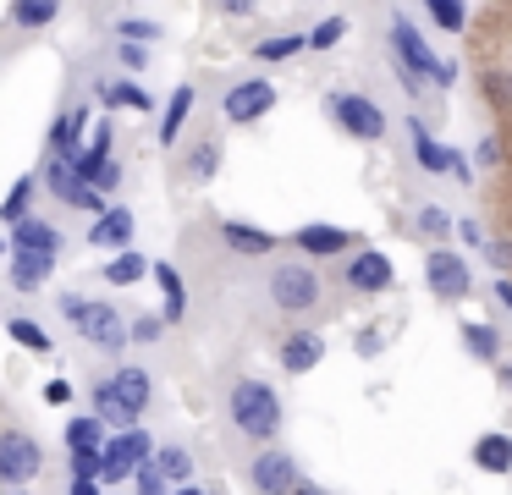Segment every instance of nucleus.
Here are the masks:
<instances>
[{"mask_svg": "<svg viewBox=\"0 0 512 495\" xmlns=\"http://www.w3.org/2000/svg\"><path fill=\"white\" fill-rule=\"evenodd\" d=\"M226 418H232V429H237V435H248V440H276L281 396L270 391L265 380H237L232 391H226Z\"/></svg>", "mask_w": 512, "mask_h": 495, "instance_id": "nucleus-1", "label": "nucleus"}, {"mask_svg": "<svg viewBox=\"0 0 512 495\" xmlns=\"http://www.w3.org/2000/svg\"><path fill=\"white\" fill-rule=\"evenodd\" d=\"M61 314H67L72 325H78V336L89 341V347H100V352H122L127 341H133V325H127L111 303H89V297L67 292L61 297Z\"/></svg>", "mask_w": 512, "mask_h": 495, "instance_id": "nucleus-2", "label": "nucleus"}, {"mask_svg": "<svg viewBox=\"0 0 512 495\" xmlns=\"http://www.w3.org/2000/svg\"><path fill=\"white\" fill-rule=\"evenodd\" d=\"M391 50H397V61H402V66H413V72L430 77V88H452V83H457V66H452V61H441V55H435L430 44H424V33L413 28V22L402 17V11L391 17Z\"/></svg>", "mask_w": 512, "mask_h": 495, "instance_id": "nucleus-3", "label": "nucleus"}, {"mask_svg": "<svg viewBox=\"0 0 512 495\" xmlns=\"http://www.w3.org/2000/svg\"><path fill=\"white\" fill-rule=\"evenodd\" d=\"M39 473H45V446L28 429H0V484L17 490V484H34Z\"/></svg>", "mask_w": 512, "mask_h": 495, "instance_id": "nucleus-4", "label": "nucleus"}, {"mask_svg": "<svg viewBox=\"0 0 512 495\" xmlns=\"http://www.w3.org/2000/svg\"><path fill=\"white\" fill-rule=\"evenodd\" d=\"M270 303L281 308V314H309L314 303H320V275L309 270V264H276V270H270Z\"/></svg>", "mask_w": 512, "mask_h": 495, "instance_id": "nucleus-5", "label": "nucleus"}, {"mask_svg": "<svg viewBox=\"0 0 512 495\" xmlns=\"http://www.w3.org/2000/svg\"><path fill=\"white\" fill-rule=\"evenodd\" d=\"M331 116H336V127H342L347 138H358V143L386 138V110H380L369 94H331Z\"/></svg>", "mask_w": 512, "mask_h": 495, "instance_id": "nucleus-6", "label": "nucleus"}, {"mask_svg": "<svg viewBox=\"0 0 512 495\" xmlns=\"http://www.w3.org/2000/svg\"><path fill=\"white\" fill-rule=\"evenodd\" d=\"M144 457H155V440L144 435V429H122L116 440H105V468H100V479L105 484H122V479H133L138 473V462Z\"/></svg>", "mask_w": 512, "mask_h": 495, "instance_id": "nucleus-7", "label": "nucleus"}, {"mask_svg": "<svg viewBox=\"0 0 512 495\" xmlns=\"http://www.w3.org/2000/svg\"><path fill=\"white\" fill-rule=\"evenodd\" d=\"M265 110H276V83H265V77H248V83H232L221 99V116L232 121V127H248V121H259Z\"/></svg>", "mask_w": 512, "mask_h": 495, "instance_id": "nucleus-8", "label": "nucleus"}, {"mask_svg": "<svg viewBox=\"0 0 512 495\" xmlns=\"http://www.w3.org/2000/svg\"><path fill=\"white\" fill-rule=\"evenodd\" d=\"M248 484H254V490H265V495H276V490H314L287 451H259V457L248 462Z\"/></svg>", "mask_w": 512, "mask_h": 495, "instance_id": "nucleus-9", "label": "nucleus"}, {"mask_svg": "<svg viewBox=\"0 0 512 495\" xmlns=\"http://www.w3.org/2000/svg\"><path fill=\"white\" fill-rule=\"evenodd\" d=\"M424 281H430L435 297H446V303H457V297H468V286H474V275H468V264L457 259V253L435 248L430 259H424Z\"/></svg>", "mask_w": 512, "mask_h": 495, "instance_id": "nucleus-10", "label": "nucleus"}, {"mask_svg": "<svg viewBox=\"0 0 512 495\" xmlns=\"http://www.w3.org/2000/svg\"><path fill=\"white\" fill-rule=\"evenodd\" d=\"M89 248H105V253H122L127 242H133V209H122V204H105L100 215H94V226H89Z\"/></svg>", "mask_w": 512, "mask_h": 495, "instance_id": "nucleus-11", "label": "nucleus"}, {"mask_svg": "<svg viewBox=\"0 0 512 495\" xmlns=\"http://www.w3.org/2000/svg\"><path fill=\"white\" fill-rule=\"evenodd\" d=\"M391 281H397V270H391L386 253L364 248V253L347 259V286H353V292H391Z\"/></svg>", "mask_w": 512, "mask_h": 495, "instance_id": "nucleus-12", "label": "nucleus"}, {"mask_svg": "<svg viewBox=\"0 0 512 495\" xmlns=\"http://www.w3.org/2000/svg\"><path fill=\"white\" fill-rule=\"evenodd\" d=\"M292 242H298V253H309V259H336V253L353 248V237H347L342 226H325V220L298 226V231H292Z\"/></svg>", "mask_w": 512, "mask_h": 495, "instance_id": "nucleus-13", "label": "nucleus"}, {"mask_svg": "<svg viewBox=\"0 0 512 495\" xmlns=\"http://www.w3.org/2000/svg\"><path fill=\"white\" fill-rule=\"evenodd\" d=\"M61 253H45V248H12V286L17 292H39L50 281Z\"/></svg>", "mask_w": 512, "mask_h": 495, "instance_id": "nucleus-14", "label": "nucleus"}, {"mask_svg": "<svg viewBox=\"0 0 512 495\" xmlns=\"http://www.w3.org/2000/svg\"><path fill=\"white\" fill-rule=\"evenodd\" d=\"M320 358H325L320 330H292V336L281 341V369H287V374H309Z\"/></svg>", "mask_w": 512, "mask_h": 495, "instance_id": "nucleus-15", "label": "nucleus"}, {"mask_svg": "<svg viewBox=\"0 0 512 495\" xmlns=\"http://www.w3.org/2000/svg\"><path fill=\"white\" fill-rule=\"evenodd\" d=\"M61 226L56 220H45V215H34V209H28L23 220H17L12 226V248H45V253H61Z\"/></svg>", "mask_w": 512, "mask_h": 495, "instance_id": "nucleus-16", "label": "nucleus"}, {"mask_svg": "<svg viewBox=\"0 0 512 495\" xmlns=\"http://www.w3.org/2000/svg\"><path fill=\"white\" fill-rule=\"evenodd\" d=\"M94 413L105 418V429H133L138 418H144L122 391H116V380H100V385H94Z\"/></svg>", "mask_w": 512, "mask_h": 495, "instance_id": "nucleus-17", "label": "nucleus"}, {"mask_svg": "<svg viewBox=\"0 0 512 495\" xmlns=\"http://www.w3.org/2000/svg\"><path fill=\"white\" fill-rule=\"evenodd\" d=\"M408 138H413V154H419V165L430 176H441V171H452V165H457V149H446L441 138H430L424 121H408Z\"/></svg>", "mask_w": 512, "mask_h": 495, "instance_id": "nucleus-18", "label": "nucleus"}, {"mask_svg": "<svg viewBox=\"0 0 512 495\" xmlns=\"http://www.w3.org/2000/svg\"><path fill=\"white\" fill-rule=\"evenodd\" d=\"M221 242L232 253H243V259H259V253L276 248V237H270V231H259V226H248V220H221Z\"/></svg>", "mask_w": 512, "mask_h": 495, "instance_id": "nucleus-19", "label": "nucleus"}, {"mask_svg": "<svg viewBox=\"0 0 512 495\" xmlns=\"http://www.w3.org/2000/svg\"><path fill=\"white\" fill-rule=\"evenodd\" d=\"M61 6H67V0H12V6H6V22L34 33V28H50V22L61 17Z\"/></svg>", "mask_w": 512, "mask_h": 495, "instance_id": "nucleus-20", "label": "nucleus"}, {"mask_svg": "<svg viewBox=\"0 0 512 495\" xmlns=\"http://www.w3.org/2000/svg\"><path fill=\"white\" fill-rule=\"evenodd\" d=\"M83 132H89V105H72L67 116L50 127V149H61V154H78L83 149Z\"/></svg>", "mask_w": 512, "mask_h": 495, "instance_id": "nucleus-21", "label": "nucleus"}, {"mask_svg": "<svg viewBox=\"0 0 512 495\" xmlns=\"http://www.w3.org/2000/svg\"><path fill=\"white\" fill-rule=\"evenodd\" d=\"M474 468L479 473H507L512 468V435H479L474 440Z\"/></svg>", "mask_w": 512, "mask_h": 495, "instance_id": "nucleus-22", "label": "nucleus"}, {"mask_svg": "<svg viewBox=\"0 0 512 495\" xmlns=\"http://www.w3.org/2000/svg\"><path fill=\"white\" fill-rule=\"evenodd\" d=\"M193 83H182L177 94L166 99V116H160V149H171V143H177V132H182V121H188V110H193Z\"/></svg>", "mask_w": 512, "mask_h": 495, "instance_id": "nucleus-23", "label": "nucleus"}, {"mask_svg": "<svg viewBox=\"0 0 512 495\" xmlns=\"http://www.w3.org/2000/svg\"><path fill=\"white\" fill-rule=\"evenodd\" d=\"M39 182H45V176H34V171H28V176H17V182H12V193L0 198V226H17V220L28 215V204H34V187H39Z\"/></svg>", "mask_w": 512, "mask_h": 495, "instance_id": "nucleus-24", "label": "nucleus"}, {"mask_svg": "<svg viewBox=\"0 0 512 495\" xmlns=\"http://www.w3.org/2000/svg\"><path fill=\"white\" fill-rule=\"evenodd\" d=\"M111 380H116V391H122L127 402L138 407V413H144L149 396H155V380H149V369H138V363H122V369H116Z\"/></svg>", "mask_w": 512, "mask_h": 495, "instance_id": "nucleus-25", "label": "nucleus"}, {"mask_svg": "<svg viewBox=\"0 0 512 495\" xmlns=\"http://www.w3.org/2000/svg\"><path fill=\"white\" fill-rule=\"evenodd\" d=\"M463 347L474 352L479 363H496V358H501V330H496V325H479V319H468V325H463Z\"/></svg>", "mask_w": 512, "mask_h": 495, "instance_id": "nucleus-26", "label": "nucleus"}, {"mask_svg": "<svg viewBox=\"0 0 512 495\" xmlns=\"http://www.w3.org/2000/svg\"><path fill=\"white\" fill-rule=\"evenodd\" d=\"M144 275H155V264H149L144 253H127V248L105 264V281L111 286H133V281H144Z\"/></svg>", "mask_w": 512, "mask_h": 495, "instance_id": "nucleus-27", "label": "nucleus"}, {"mask_svg": "<svg viewBox=\"0 0 512 495\" xmlns=\"http://www.w3.org/2000/svg\"><path fill=\"white\" fill-rule=\"evenodd\" d=\"M155 281H160V292H166V319L177 325V319L188 314V286H182V275L171 270V264H155Z\"/></svg>", "mask_w": 512, "mask_h": 495, "instance_id": "nucleus-28", "label": "nucleus"}, {"mask_svg": "<svg viewBox=\"0 0 512 495\" xmlns=\"http://www.w3.org/2000/svg\"><path fill=\"white\" fill-rule=\"evenodd\" d=\"M215 171H221V143H215V138L193 143V149H188V182H210Z\"/></svg>", "mask_w": 512, "mask_h": 495, "instance_id": "nucleus-29", "label": "nucleus"}, {"mask_svg": "<svg viewBox=\"0 0 512 495\" xmlns=\"http://www.w3.org/2000/svg\"><path fill=\"white\" fill-rule=\"evenodd\" d=\"M155 462H160V473H166V484H188V479H193V457H188V446H160V451H155Z\"/></svg>", "mask_w": 512, "mask_h": 495, "instance_id": "nucleus-30", "label": "nucleus"}, {"mask_svg": "<svg viewBox=\"0 0 512 495\" xmlns=\"http://www.w3.org/2000/svg\"><path fill=\"white\" fill-rule=\"evenodd\" d=\"M100 99L105 105H127V110H155V99H149L138 83H100Z\"/></svg>", "mask_w": 512, "mask_h": 495, "instance_id": "nucleus-31", "label": "nucleus"}, {"mask_svg": "<svg viewBox=\"0 0 512 495\" xmlns=\"http://www.w3.org/2000/svg\"><path fill=\"white\" fill-rule=\"evenodd\" d=\"M100 435H105V418H100V413L67 418V451H72V446H100Z\"/></svg>", "mask_w": 512, "mask_h": 495, "instance_id": "nucleus-32", "label": "nucleus"}, {"mask_svg": "<svg viewBox=\"0 0 512 495\" xmlns=\"http://www.w3.org/2000/svg\"><path fill=\"white\" fill-rule=\"evenodd\" d=\"M6 330H12V341H17V347H34V352H50V336H45V325H39V319L17 314V319H6Z\"/></svg>", "mask_w": 512, "mask_h": 495, "instance_id": "nucleus-33", "label": "nucleus"}, {"mask_svg": "<svg viewBox=\"0 0 512 495\" xmlns=\"http://www.w3.org/2000/svg\"><path fill=\"white\" fill-rule=\"evenodd\" d=\"M303 44H309V39H298V33H281V39H265L254 55H259V61H287V55H298Z\"/></svg>", "mask_w": 512, "mask_h": 495, "instance_id": "nucleus-34", "label": "nucleus"}, {"mask_svg": "<svg viewBox=\"0 0 512 495\" xmlns=\"http://www.w3.org/2000/svg\"><path fill=\"white\" fill-rule=\"evenodd\" d=\"M116 39L155 44V39H160V22H149V17H122V22H116Z\"/></svg>", "mask_w": 512, "mask_h": 495, "instance_id": "nucleus-35", "label": "nucleus"}, {"mask_svg": "<svg viewBox=\"0 0 512 495\" xmlns=\"http://www.w3.org/2000/svg\"><path fill=\"white\" fill-rule=\"evenodd\" d=\"M347 39V17H325L320 28L309 33V50H331V44H342Z\"/></svg>", "mask_w": 512, "mask_h": 495, "instance_id": "nucleus-36", "label": "nucleus"}, {"mask_svg": "<svg viewBox=\"0 0 512 495\" xmlns=\"http://www.w3.org/2000/svg\"><path fill=\"white\" fill-rule=\"evenodd\" d=\"M133 484H138L144 495H160V490H171V484H166V473H160V462H155V457H144V462H138Z\"/></svg>", "mask_w": 512, "mask_h": 495, "instance_id": "nucleus-37", "label": "nucleus"}, {"mask_svg": "<svg viewBox=\"0 0 512 495\" xmlns=\"http://www.w3.org/2000/svg\"><path fill=\"white\" fill-rule=\"evenodd\" d=\"M116 61H122L127 72H144V66H149V50H144L138 39H116Z\"/></svg>", "mask_w": 512, "mask_h": 495, "instance_id": "nucleus-38", "label": "nucleus"}, {"mask_svg": "<svg viewBox=\"0 0 512 495\" xmlns=\"http://www.w3.org/2000/svg\"><path fill=\"white\" fill-rule=\"evenodd\" d=\"M166 325H171V319H160V314H138L133 319V341H160V336H166Z\"/></svg>", "mask_w": 512, "mask_h": 495, "instance_id": "nucleus-39", "label": "nucleus"}, {"mask_svg": "<svg viewBox=\"0 0 512 495\" xmlns=\"http://www.w3.org/2000/svg\"><path fill=\"white\" fill-rule=\"evenodd\" d=\"M380 347H386V336H380V325H364V330L353 336V352H358V358H375Z\"/></svg>", "mask_w": 512, "mask_h": 495, "instance_id": "nucleus-40", "label": "nucleus"}, {"mask_svg": "<svg viewBox=\"0 0 512 495\" xmlns=\"http://www.w3.org/2000/svg\"><path fill=\"white\" fill-rule=\"evenodd\" d=\"M419 231H430V237H446V231H452V220H446L441 209H419Z\"/></svg>", "mask_w": 512, "mask_h": 495, "instance_id": "nucleus-41", "label": "nucleus"}, {"mask_svg": "<svg viewBox=\"0 0 512 495\" xmlns=\"http://www.w3.org/2000/svg\"><path fill=\"white\" fill-rule=\"evenodd\" d=\"M45 402H50V407H67V402H72V380H50V385H45Z\"/></svg>", "mask_w": 512, "mask_h": 495, "instance_id": "nucleus-42", "label": "nucleus"}, {"mask_svg": "<svg viewBox=\"0 0 512 495\" xmlns=\"http://www.w3.org/2000/svg\"><path fill=\"white\" fill-rule=\"evenodd\" d=\"M259 0H215V11H226V17H254Z\"/></svg>", "mask_w": 512, "mask_h": 495, "instance_id": "nucleus-43", "label": "nucleus"}, {"mask_svg": "<svg viewBox=\"0 0 512 495\" xmlns=\"http://www.w3.org/2000/svg\"><path fill=\"white\" fill-rule=\"evenodd\" d=\"M474 160H479V165H496V160H501V143H496V138H479Z\"/></svg>", "mask_w": 512, "mask_h": 495, "instance_id": "nucleus-44", "label": "nucleus"}, {"mask_svg": "<svg viewBox=\"0 0 512 495\" xmlns=\"http://www.w3.org/2000/svg\"><path fill=\"white\" fill-rule=\"evenodd\" d=\"M485 259H490V264H501V270H507V264H512V253L501 248V242H485Z\"/></svg>", "mask_w": 512, "mask_h": 495, "instance_id": "nucleus-45", "label": "nucleus"}, {"mask_svg": "<svg viewBox=\"0 0 512 495\" xmlns=\"http://www.w3.org/2000/svg\"><path fill=\"white\" fill-rule=\"evenodd\" d=\"M457 231H463V242H468V248H485V237H479V226H474V220H463Z\"/></svg>", "mask_w": 512, "mask_h": 495, "instance_id": "nucleus-46", "label": "nucleus"}, {"mask_svg": "<svg viewBox=\"0 0 512 495\" xmlns=\"http://www.w3.org/2000/svg\"><path fill=\"white\" fill-rule=\"evenodd\" d=\"M0 259H12V231H6V237H0Z\"/></svg>", "mask_w": 512, "mask_h": 495, "instance_id": "nucleus-47", "label": "nucleus"}, {"mask_svg": "<svg viewBox=\"0 0 512 495\" xmlns=\"http://www.w3.org/2000/svg\"><path fill=\"white\" fill-rule=\"evenodd\" d=\"M496 297H501V303H507V308H512V286H507V281H501V286H496Z\"/></svg>", "mask_w": 512, "mask_h": 495, "instance_id": "nucleus-48", "label": "nucleus"}]
</instances>
